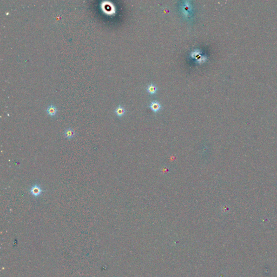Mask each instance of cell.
Returning <instances> with one entry per match:
<instances>
[{"instance_id":"obj_5","label":"cell","mask_w":277,"mask_h":277,"mask_svg":"<svg viewBox=\"0 0 277 277\" xmlns=\"http://www.w3.org/2000/svg\"><path fill=\"white\" fill-rule=\"evenodd\" d=\"M150 107V108L154 112L156 113V112H158V111H159L160 110L161 106L159 102L156 101H154L152 102L151 103Z\"/></svg>"},{"instance_id":"obj_6","label":"cell","mask_w":277,"mask_h":277,"mask_svg":"<svg viewBox=\"0 0 277 277\" xmlns=\"http://www.w3.org/2000/svg\"><path fill=\"white\" fill-rule=\"evenodd\" d=\"M147 91L151 94H155L156 93V91H157V88L154 85H153V83H151V85H148L147 87Z\"/></svg>"},{"instance_id":"obj_2","label":"cell","mask_w":277,"mask_h":277,"mask_svg":"<svg viewBox=\"0 0 277 277\" xmlns=\"http://www.w3.org/2000/svg\"><path fill=\"white\" fill-rule=\"evenodd\" d=\"M65 137L68 140H71L73 139L75 136V132L74 130L71 128H68L66 129L63 133Z\"/></svg>"},{"instance_id":"obj_3","label":"cell","mask_w":277,"mask_h":277,"mask_svg":"<svg viewBox=\"0 0 277 277\" xmlns=\"http://www.w3.org/2000/svg\"><path fill=\"white\" fill-rule=\"evenodd\" d=\"M46 112L49 116L54 117L56 115L57 113V109L54 105L51 104L46 109Z\"/></svg>"},{"instance_id":"obj_4","label":"cell","mask_w":277,"mask_h":277,"mask_svg":"<svg viewBox=\"0 0 277 277\" xmlns=\"http://www.w3.org/2000/svg\"><path fill=\"white\" fill-rule=\"evenodd\" d=\"M114 113L116 114V116H118L119 117H121L124 116V115L125 114L126 110L124 108V107H123L121 105H119L115 108V109L114 111Z\"/></svg>"},{"instance_id":"obj_1","label":"cell","mask_w":277,"mask_h":277,"mask_svg":"<svg viewBox=\"0 0 277 277\" xmlns=\"http://www.w3.org/2000/svg\"><path fill=\"white\" fill-rule=\"evenodd\" d=\"M43 192H44V191L42 189L40 185L37 184H35V185H34L29 189V192L30 194L35 198H37L40 197Z\"/></svg>"}]
</instances>
